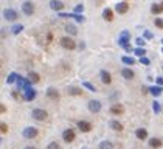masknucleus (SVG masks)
<instances>
[{"mask_svg": "<svg viewBox=\"0 0 163 149\" xmlns=\"http://www.w3.org/2000/svg\"><path fill=\"white\" fill-rule=\"evenodd\" d=\"M129 33L127 31H123L120 34V39H118V44H120V47H123L126 51H132V48H131V45H129Z\"/></svg>", "mask_w": 163, "mask_h": 149, "instance_id": "f257e3e1", "label": "nucleus"}, {"mask_svg": "<svg viewBox=\"0 0 163 149\" xmlns=\"http://www.w3.org/2000/svg\"><path fill=\"white\" fill-rule=\"evenodd\" d=\"M61 45H62V48H65V50H75V48H76V42H75L72 37H69V36L61 37Z\"/></svg>", "mask_w": 163, "mask_h": 149, "instance_id": "f03ea898", "label": "nucleus"}, {"mask_svg": "<svg viewBox=\"0 0 163 149\" xmlns=\"http://www.w3.org/2000/svg\"><path fill=\"white\" fill-rule=\"evenodd\" d=\"M31 117H33L34 120H37V121H44V120H47L48 113H47L44 109H33V110H31Z\"/></svg>", "mask_w": 163, "mask_h": 149, "instance_id": "7ed1b4c3", "label": "nucleus"}, {"mask_svg": "<svg viewBox=\"0 0 163 149\" xmlns=\"http://www.w3.org/2000/svg\"><path fill=\"white\" fill-rule=\"evenodd\" d=\"M37 134H39V130H37L36 127H33V126H30V127H25V129H23V132H22V135H23L25 138H28V140L36 138V137H37Z\"/></svg>", "mask_w": 163, "mask_h": 149, "instance_id": "20e7f679", "label": "nucleus"}, {"mask_svg": "<svg viewBox=\"0 0 163 149\" xmlns=\"http://www.w3.org/2000/svg\"><path fill=\"white\" fill-rule=\"evenodd\" d=\"M75 138H76V134H75L73 129H65V130L62 132V140H64L65 143H72Z\"/></svg>", "mask_w": 163, "mask_h": 149, "instance_id": "39448f33", "label": "nucleus"}, {"mask_svg": "<svg viewBox=\"0 0 163 149\" xmlns=\"http://www.w3.org/2000/svg\"><path fill=\"white\" fill-rule=\"evenodd\" d=\"M87 107H89V110H90L92 113H98V112L101 110V103L97 101V100H90L89 104H87Z\"/></svg>", "mask_w": 163, "mask_h": 149, "instance_id": "423d86ee", "label": "nucleus"}, {"mask_svg": "<svg viewBox=\"0 0 163 149\" xmlns=\"http://www.w3.org/2000/svg\"><path fill=\"white\" fill-rule=\"evenodd\" d=\"M92 123H90V121H84V120H81V121H78V129L81 130V132H90L92 130Z\"/></svg>", "mask_w": 163, "mask_h": 149, "instance_id": "0eeeda50", "label": "nucleus"}, {"mask_svg": "<svg viewBox=\"0 0 163 149\" xmlns=\"http://www.w3.org/2000/svg\"><path fill=\"white\" fill-rule=\"evenodd\" d=\"M22 11H23V14H26V16H33V12H34V5H33V2H23Z\"/></svg>", "mask_w": 163, "mask_h": 149, "instance_id": "6e6552de", "label": "nucleus"}, {"mask_svg": "<svg viewBox=\"0 0 163 149\" xmlns=\"http://www.w3.org/2000/svg\"><path fill=\"white\" fill-rule=\"evenodd\" d=\"M115 11H117V12H120V14H126V12L129 11V5H127L126 0H124V2H120V3H117Z\"/></svg>", "mask_w": 163, "mask_h": 149, "instance_id": "1a4fd4ad", "label": "nucleus"}, {"mask_svg": "<svg viewBox=\"0 0 163 149\" xmlns=\"http://www.w3.org/2000/svg\"><path fill=\"white\" fill-rule=\"evenodd\" d=\"M3 16H5V19H6V20L14 22V20L17 19V12H16L14 9H5V11H3Z\"/></svg>", "mask_w": 163, "mask_h": 149, "instance_id": "9d476101", "label": "nucleus"}, {"mask_svg": "<svg viewBox=\"0 0 163 149\" xmlns=\"http://www.w3.org/2000/svg\"><path fill=\"white\" fill-rule=\"evenodd\" d=\"M47 97H48L50 100H54V101H58L61 95H59V92H58L56 89H54V87H48V89H47Z\"/></svg>", "mask_w": 163, "mask_h": 149, "instance_id": "9b49d317", "label": "nucleus"}, {"mask_svg": "<svg viewBox=\"0 0 163 149\" xmlns=\"http://www.w3.org/2000/svg\"><path fill=\"white\" fill-rule=\"evenodd\" d=\"M23 98H25V101H33L36 98V90L33 87H28L23 93Z\"/></svg>", "mask_w": 163, "mask_h": 149, "instance_id": "f8f14e48", "label": "nucleus"}, {"mask_svg": "<svg viewBox=\"0 0 163 149\" xmlns=\"http://www.w3.org/2000/svg\"><path fill=\"white\" fill-rule=\"evenodd\" d=\"M109 112L114 113V115H121V113H124V107L121 104H114V106H110Z\"/></svg>", "mask_w": 163, "mask_h": 149, "instance_id": "ddd939ff", "label": "nucleus"}, {"mask_svg": "<svg viewBox=\"0 0 163 149\" xmlns=\"http://www.w3.org/2000/svg\"><path fill=\"white\" fill-rule=\"evenodd\" d=\"M17 86H19V89H22L23 92L28 89V87H31V81L30 79H23V78H19L17 79Z\"/></svg>", "mask_w": 163, "mask_h": 149, "instance_id": "4468645a", "label": "nucleus"}, {"mask_svg": "<svg viewBox=\"0 0 163 149\" xmlns=\"http://www.w3.org/2000/svg\"><path fill=\"white\" fill-rule=\"evenodd\" d=\"M100 76H101V81H103V84H110V83H112L110 73H109L107 70H101V72H100Z\"/></svg>", "mask_w": 163, "mask_h": 149, "instance_id": "2eb2a0df", "label": "nucleus"}, {"mask_svg": "<svg viewBox=\"0 0 163 149\" xmlns=\"http://www.w3.org/2000/svg\"><path fill=\"white\" fill-rule=\"evenodd\" d=\"M67 92H69L70 97H81V95H83V89H81V87H75V86L69 87V89H67Z\"/></svg>", "mask_w": 163, "mask_h": 149, "instance_id": "dca6fc26", "label": "nucleus"}, {"mask_svg": "<svg viewBox=\"0 0 163 149\" xmlns=\"http://www.w3.org/2000/svg\"><path fill=\"white\" fill-rule=\"evenodd\" d=\"M103 19L107 20V22H112V20H114V11H112L110 8H106V9L103 11Z\"/></svg>", "mask_w": 163, "mask_h": 149, "instance_id": "f3484780", "label": "nucleus"}, {"mask_svg": "<svg viewBox=\"0 0 163 149\" xmlns=\"http://www.w3.org/2000/svg\"><path fill=\"white\" fill-rule=\"evenodd\" d=\"M50 8H51L53 11H61V9L64 8V3L59 2V0H51V2H50Z\"/></svg>", "mask_w": 163, "mask_h": 149, "instance_id": "a211bd4d", "label": "nucleus"}, {"mask_svg": "<svg viewBox=\"0 0 163 149\" xmlns=\"http://www.w3.org/2000/svg\"><path fill=\"white\" fill-rule=\"evenodd\" d=\"M135 137H137L138 140H146L148 138V130L146 129H137V130H135Z\"/></svg>", "mask_w": 163, "mask_h": 149, "instance_id": "6ab92c4d", "label": "nucleus"}, {"mask_svg": "<svg viewBox=\"0 0 163 149\" xmlns=\"http://www.w3.org/2000/svg\"><path fill=\"white\" fill-rule=\"evenodd\" d=\"M109 126H110V129H114V130H118V132H121V130H123V124H121L120 121H117V120H112L110 123H109Z\"/></svg>", "mask_w": 163, "mask_h": 149, "instance_id": "aec40b11", "label": "nucleus"}, {"mask_svg": "<svg viewBox=\"0 0 163 149\" xmlns=\"http://www.w3.org/2000/svg\"><path fill=\"white\" fill-rule=\"evenodd\" d=\"M121 76H123L124 79H134L135 73L131 69H123V70H121Z\"/></svg>", "mask_w": 163, "mask_h": 149, "instance_id": "412c9836", "label": "nucleus"}, {"mask_svg": "<svg viewBox=\"0 0 163 149\" xmlns=\"http://www.w3.org/2000/svg\"><path fill=\"white\" fill-rule=\"evenodd\" d=\"M161 140L160 138H151L149 140V146H151L152 149H158V147H161Z\"/></svg>", "mask_w": 163, "mask_h": 149, "instance_id": "4be33fe9", "label": "nucleus"}, {"mask_svg": "<svg viewBox=\"0 0 163 149\" xmlns=\"http://www.w3.org/2000/svg\"><path fill=\"white\" fill-rule=\"evenodd\" d=\"M28 79L31 81V84H37L39 81H40V76L36 72H31V73H28Z\"/></svg>", "mask_w": 163, "mask_h": 149, "instance_id": "5701e85b", "label": "nucleus"}, {"mask_svg": "<svg viewBox=\"0 0 163 149\" xmlns=\"http://www.w3.org/2000/svg\"><path fill=\"white\" fill-rule=\"evenodd\" d=\"M149 92H151L154 97H158V95H161L163 89H161V86H154V87H149Z\"/></svg>", "mask_w": 163, "mask_h": 149, "instance_id": "b1692460", "label": "nucleus"}, {"mask_svg": "<svg viewBox=\"0 0 163 149\" xmlns=\"http://www.w3.org/2000/svg\"><path fill=\"white\" fill-rule=\"evenodd\" d=\"M98 147H100V149H114V143H112V141H109V140H104V141L100 143Z\"/></svg>", "mask_w": 163, "mask_h": 149, "instance_id": "393cba45", "label": "nucleus"}, {"mask_svg": "<svg viewBox=\"0 0 163 149\" xmlns=\"http://www.w3.org/2000/svg\"><path fill=\"white\" fill-rule=\"evenodd\" d=\"M65 31L69 33L70 36H76L78 34V30H76L75 25H65Z\"/></svg>", "mask_w": 163, "mask_h": 149, "instance_id": "a878e982", "label": "nucleus"}, {"mask_svg": "<svg viewBox=\"0 0 163 149\" xmlns=\"http://www.w3.org/2000/svg\"><path fill=\"white\" fill-rule=\"evenodd\" d=\"M121 61H123L126 65H134L135 64V59L131 58V56H123V58H121Z\"/></svg>", "mask_w": 163, "mask_h": 149, "instance_id": "bb28decb", "label": "nucleus"}, {"mask_svg": "<svg viewBox=\"0 0 163 149\" xmlns=\"http://www.w3.org/2000/svg\"><path fill=\"white\" fill-rule=\"evenodd\" d=\"M151 12H152V14H160V12H163V11H161V6H160V5L154 3V5L151 6Z\"/></svg>", "mask_w": 163, "mask_h": 149, "instance_id": "cd10ccee", "label": "nucleus"}, {"mask_svg": "<svg viewBox=\"0 0 163 149\" xmlns=\"http://www.w3.org/2000/svg\"><path fill=\"white\" fill-rule=\"evenodd\" d=\"M17 79H19L17 73H11V75L8 76V79H6V83H8V84H12V83H16Z\"/></svg>", "mask_w": 163, "mask_h": 149, "instance_id": "c85d7f7f", "label": "nucleus"}, {"mask_svg": "<svg viewBox=\"0 0 163 149\" xmlns=\"http://www.w3.org/2000/svg\"><path fill=\"white\" fill-rule=\"evenodd\" d=\"M154 25L157 26V28L163 30V19H161V17H157V19L154 20Z\"/></svg>", "mask_w": 163, "mask_h": 149, "instance_id": "c756f323", "label": "nucleus"}, {"mask_svg": "<svg viewBox=\"0 0 163 149\" xmlns=\"http://www.w3.org/2000/svg\"><path fill=\"white\" fill-rule=\"evenodd\" d=\"M47 149H61V146H59L58 141H51V143H48Z\"/></svg>", "mask_w": 163, "mask_h": 149, "instance_id": "7c9ffc66", "label": "nucleus"}, {"mask_svg": "<svg viewBox=\"0 0 163 149\" xmlns=\"http://www.w3.org/2000/svg\"><path fill=\"white\" fill-rule=\"evenodd\" d=\"M83 87H87L90 92H97V87H95V86H92L90 83H87V81H86V83H83Z\"/></svg>", "mask_w": 163, "mask_h": 149, "instance_id": "2f4dec72", "label": "nucleus"}, {"mask_svg": "<svg viewBox=\"0 0 163 149\" xmlns=\"http://www.w3.org/2000/svg\"><path fill=\"white\" fill-rule=\"evenodd\" d=\"M134 51H135V55L140 56V58H141V56H144V53H146V50H144V48H135Z\"/></svg>", "mask_w": 163, "mask_h": 149, "instance_id": "473e14b6", "label": "nucleus"}, {"mask_svg": "<svg viewBox=\"0 0 163 149\" xmlns=\"http://www.w3.org/2000/svg\"><path fill=\"white\" fill-rule=\"evenodd\" d=\"M152 109H154V112H155V113H158V112L161 110V107H160V104H158L157 101H154V103H152Z\"/></svg>", "mask_w": 163, "mask_h": 149, "instance_id": "72a5a7b5", "label": "nucleus"}, {"mask_svg": "<svg viewBox=\"0 0 163 149\" xmlns=\"http://www.w3.org/2000/svg\"><path fill=\"white\" fill-rule=\"evenodd\" d=\"M22 30H23V26H22V25H16L14 28H12V33H14V34H19Z\"/></svg>", "mask_w": 163, "mask_h": 149, "instance_id": "f704fd0d", "label": "nucleus"}, {"mask_svg": "<svg viewBox=\"0 0 163 149\" xmlns=\"http://www.w3.org/2000/svg\"><path fill=\"white\" fill-rule=\"evenodd\" d=\"M0 127H2V134H6V132H8V124L5 123V121H2V123H0Z\"/></svg>", "mask_w": 163, "mask_h": 149, "instance_id": "c9c22d12", "label": "nucleus"}, {"mask_svg": "<svg viewBox=\"0 0 163 149\" xmlns=\"http://www.w3.org/2000/svg\"><path fill=\"white\" fill-rule=\"evenodd\" d=\"M140 62H141L143 65H149V64H151V61H149L148 58H144V56H141V58H140Z\"/></svg>", "mask_w": 163, "mask_h": 149, "instance_id": "e433bc0d", "label": "nucleus"}, {"mask_svg": "<svg viewBox=\"0 0 163 149\" xmlns=\"http://www.w3.org/2000/svg\"><path fill=\"white\" fill-rule=\"evenodd\" d=\"M81 11H84V5H78L75 8V12H81Z\"/></svg>", "mask_w": 163, "mask_h": 149, "instance_id": "4c0bfd02", "label": "nucleus"}, {"mask_svg": "<svg viewBox=\"0 0 163 149\" xmlns=\"http://www.w3.org/2000/svg\"><path fill=\"white\" fill-rule=\"evenodd\" d=\"M144 37L146 39H152V33L151 31H144Z\"/></svg>", "mask_w": 163, "mask_h": 149, "instance_id": "58836bf2", "label": "nucleus"}, {"mask_svg": "<svg viewBox=\"0 0 163 149\" xmlns=\"http://www.w3.org/2000/svg\"><path fill=\"white\" fill-rule=\"evenodd\" d=\"M137 44H138V45H143V44H144V40H143L141 37H138V39H137Z\"/></svg>", "mask_w": 163, "mask_h": 149, "instance_id": "ea45409f", "label": "nucleus"}, {"mask_svg": "<svg viewBox=\"0 0 163 149\" xmlns=\"http://www.w3.org/2000/svg\"><path fill=\"white\" fill-rule=\"evenodd\" d=\"M157 84L158 86H163V78H157Z\"/></svg>", "mask_w": 163, "mask_h": 149, "instance_id": "a19ab883", "label": "nucleus"}, {"mask_svg": "<svg viewBox=\"0 0 163 149\" xmlns=\"http://www.w3.org/2000/svg\"><path fill=\"white\" fill-rule=\"evenodd\" d=\"M0 110H2V113H5V112H6V106H5V104H2V107H0Z\"/></svg>", "mask_w": 163, "mask_h": 149, "instance_id": "79ce46f5", "label": "nucleus"}, {"mask_svg": "<svg viewBox=\"0 0 163 149\" xmlns=\"http://www.w3.org/2000/svg\"><path fill=\"white\" fill-rule=\"evenodd\" d=\"M141 92H143V93H144V95H146V93H148V92H149V89H148V87H143V89H141Z\"/></svg>", "mask_w": 163, "mask_h": 149, "instance_id": "37998d69", "label": "nucleus"}, {"mask_svg": "<svg viewBox=\"0 0 163 149\" xmlns=\"http://www.w3.org/2000/svg\"><path fill=\"white\" fill-rule=\"evenodd\" d=\"M23 149H36L34 146H26V147H23Z\"/></svg>", "mask_w": 163, "mask_h": 149, "instance_id": "c03bdc74", "label": "nucleus"}, {"mask_svg": "<svg viewBox=\"0 0 163 149\" xmlns=\"http://www.w3.org/2000/svg\"><path fill=\"white\" fill-rule=\"evenodd\" d=\"M160 6H161V11H163V2H161V3H160Z\"/></svg>", "mask_w": 163, "mask_h": 149, "instance_id": "a18cd8bd", "label": "nucleus"}]
</instances>
